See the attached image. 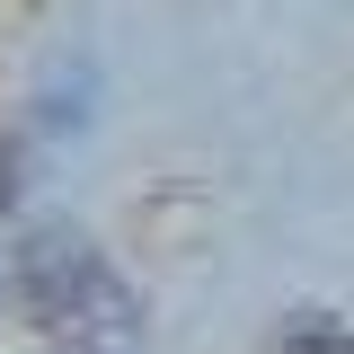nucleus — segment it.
Wrapping results in <instances>:
<instances>
[{"label":"nucleus","instance_id":"2","mask_svg":"<svg viewBox=\"0 0 354 354\" xmlns=\"http://www.w3.org/2000/svg\"><path fill=\"white\" fill-rule=\"evenodd\" d=\"M283 354H354V337H346V319H337V310H301V319H292V337H283Z\"/></svg>","mask_w":354,"mask_h":354},{"label":"nucleus","instance_id":"1","mask_svg":"<svg viewBox=\"0 0 354 354\" xmlns=\"http://www.w3.org/2000/svg\"><path fill=\"white\" fill-rule=\"evenodd\" d=\"M0 283L53 337H124L133 328V292L115 283V266L97 257L80 230H62V221L53 230H27L9 248V266H0Z\"/></svg>","mask_w":354,"mask_h":354}]
</instances>
